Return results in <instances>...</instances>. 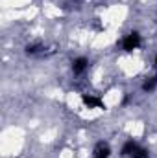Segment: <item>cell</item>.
I'll return each mask as SVG.
<instances>
[{
    "label": "cell",
    "mask_w": 157,
    "mask_h": 158,
    "mask_svg": "<svg viewBox=\"0 0 157 158\" xmlns=\"http://www.w3.org/2000/svg\"><path fill=\"white\" fill-rule=\"evenodd\" d=\"M139 44H141V37H139V33H129V35L124 39V42H122V46H124L126 52H133Z\"/></svg>",
    "instance_id": "cell-1"
},
{
    "label": "cell",
    "mask_w": 157,
    "mask_h": 158,
    "mask_svg": "<svg viewBox=\"0 0 157 158\" xmlns=\"http://www.w3.org/2000/svg\"><path fill=\"white\" fill-rule=\"evenodd\" d=\"M109 153H111L109 145H107V143H104V142H100V143L94 147L92 156H94V158H109Z\"/></svg>",
    "instance_id": "cell-2"
},
{
    "label": "cell",
    "mask_w": 157,
    "mask_h": 158,
    "mask_svg": "<svg viewBox=\"0 0 157 158\" xmlns=\"http://www.w3.org/2000/svg\"><path fill=\"white\" fill-rule=\"evenodd\" d=\"M87 64H89V61H87L85 57H78V59H74V61H72V70H74V74H81V72H85Z\"/></svg>",
    "instance_id": "cell-3"
},
{
    "label": "cell",
    "mask_w": 157,
    "mask_h": 158,
    "mask_svg": "<svg viewBox=\"0 0 157 158\" xmlns=\"http://www.w3.org/2000/svg\"><path fill=\"white\" fill-rule=\"evenodd\" d=\"M81 101H83V105H87L89 109H92V107L104 109V103H102L98 98H92V96H83V98H81Z\"/></svg>",
    "instance_id": "cell-4"
},
{
    "label": "cell",
    "mask_w": 157,
    "mask_h": 158,
    "mask_svg": "<svg viewBox=\"0 0 157 158\" xmlns=\"http://www.w3.org/2000/svg\"><path fill=\"white\" fill-rule=\"evenodd\" d=\"M41 50H44L41 44H28V46H26V53H28V55H35V53H39Z\"/></svg>",
    "instance_id": "cell-5"
},
{
    "label": "cell",
    "mask_w": 157,
    "mask_h": 158,
    "mask_svg": "<svg viewBox=\"0 0 157 158\" xmlns=\"http://www.w3.org/2000/svg\"><path fill=\"white\" fill-rule=\"evenodd\" d=\"M137 147H139V145H137L135 142H128V143L122 147V155H131V153H133Z\"/></svg>",
    "instance_id": "cell-6"
},
{
    "label": "cell",
    "mask_w": 157,
    "mask_h": 158,
    "mask_svg": "<svg viewBox=\"0 0 157 158\" xmlns=\"http://www.w3.org/2000/svg\"><path fill=\"white\" fill-rule=\"evenodd\" d=\"M155 86H157V77H152L150 81H146V83L142 85V88H144L146 92H152V90H154Z\"/></svg>",
    "instance_id": "cell-7"
},
{
    "label": "cell",
    "mask_w": 157,
    "mask_h": 158,
    "mask_svg": "<svg viewBox=\"0 0 157 158\" xmlns=\"http://www.w3.org/2000/svg\"><path fill=\"white\" fill-rule=\"evenodd\" d=\"M131 158H148V153L144 151V149H141V147H137L133 153H131Z\"/></svg>",
    "instance_id": "cell-8"
},
{
    "label": "cell",
    "mask_w": 157,
    "mask_h": 158,
    "mask_svg": "<svg viewBox=\"0 0 157 158\" xmlns=\"http://www.w3.org/2000/svg\"><path fill=\"white\" fill-rule=\"evenodd\" d=\"M155 66H157V59H155Z\"/></svg>",
    "instance_id": "cell-9"
}]
</instances>
